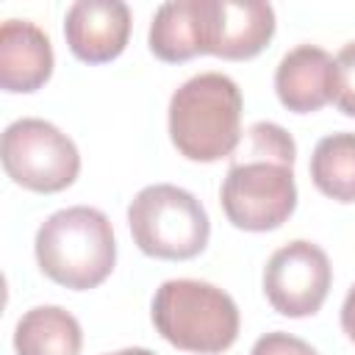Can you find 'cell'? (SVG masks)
<instances>
[{
	"label": "cell",
	"instance_id": "6da1fadb",
	"mask_svg": "<svg viewBox=\"0 0 355 355\" xmlns=\"http://www.w3.org/2000/svg\"><path fill=\"white\" fill-rule=\"evenodd\" d=\"M219 189L227 222L239 230L266 233L288 222L297 208V144L277 122L247 128Z\"/></svg>",
	"mask_w": 355,
	"mask_h": 355
},
{
	"label": "cell",
	"instance_id": "7a4b0ae2",
	"mask_svg": "<svg viewBox=\"0 0 355 355\" xmlns=\"http://www.w3.org/2000/svg\"><path fill=\"white\" fill-rule=\"evenodd\" d=\"M241 89L222 72H200L180 83L169 100V139L175 150L200 164L230 158L241 144Z\"/></svg>",
	"mask_w": 355,
	"mask_h": 355
},
{
	"label": "cell",
	"instance_id": "3957f363",
	"mask_svg": "<svg viewBox=\"0 0 355 355\" xmlns=\"http://www.w3.org/2000/svg\"><path fill=\"white\" fill-rule=\"evenodd\" d=\"M33 252L39 269L53 283L72 291H89L114 272V227L97 208H61L39 225Z\"/></svg>",
	"mask_w": 355,
	"mask_h": 355
},
{
	"label": "cell",
	"instance_id": "277c9868",
	"mask_svg": "<svg viewBox=\"0 0 355 355\" xmlns=\"http://www.w3.org/2000/svg\"><path fill=\"white\" fill-rule=\"evenodd\" d=\"M153 324L164 341L183 352L219 355L239 338V305L214 283L166 280L153 297Z\"/></svg>",
	"mask_w": 355,
	"mask_h": 355
},
{
	"label": "cell",
	"instance_id": "5b68a950",
	"mask_svg": "<svg viewBox=\"0 0 355 355\" xmlns=\"http://www.w3.org/2000/svg\"><path fill=\"white\" fill-rule=\"evenodd\" d=\"M133 244L161 261H189L200 255L211 236L202 202L172 183L144 186L128 205Z\"/></svg>",
	"mask_w": 355,
	"mask_h": 355
},
{
	"label": "cell",
	"instance_id": "8992f818",
	"mask_svg": "<svg viewBox=\"0 0 355 355\" xmlns=\"http://www.w3.org/2000/svg\"><path fill=\"white\" fill-rule=\"evenodd\" d=\"M3 169L6 175L39 194L69 189L80 172V153L75 141L47 119L22 116L3 130Z\"/></svg>",
	"mask_w": 355,
	"mask_h": 355
},
{
	"label": "cell",
	"instance_id": "52a82bcc",
	"mask_svg": "<svg viewBox=\"0 0 355 355\" xmlns=\"http://www.w3.org/2000/svg\"><path fill=\"white\" fill-rule=\"evenodd\" d=\"M333 283V266L327 252L305 239L288 241L272 252L263 269V294L269 305L288 319L313 316Z\"/></svg>",
	"mask_w": 355,
	"mask_h": 355
},
{
	"label": "cell",
	"instance_id": "ba28073f",
	"mask_svg": "<svg viewBox=\"0 0 355 355\" xmlns=\"http://www.w3.org/2000/svg\"><path fill=\"white\" fill-rule=\"evenodd\" d=\"M202 53L247 61L275 36V8L263 0H200Z\"/></svg>",
	"mask_w": 355,
	"mask_h": 355
},
{
	"label": "cell",
	"instance_id": "9c48e42d",
	"mask_svg": "<svg viewBox=\"0 0 355 355\" xmlns=\"http://www.w3.org/2000/svg\"><path fill=\"white\" fill-rule=\"evenodd\" d=\"M64 39L83 64L114 61L130 39V8L122 0H78L67 8Z\"/></svg>",
	"mask_w": 355,
	"mask_h": 355
},
{
	"label": "cell",
	"instance_id": "30bf717a",
	"mask_svg": "<svg viewBox=\"0 0 355 355\" xmlns=\"http://www.w3.org/2000/svg\"><path fill=\"white\" fill-rule=\"evenodd\" d=\"M50 36L31 19H6L0 28V86L8 94H31L53 75Z\"/></svg>",
	"mask_w": 355,
	"mask_h": 355
},
{
	"label": "cell",
	"instance_id": "8fae6325",
	"mask_svg": "<svg viewBox=\"0 0 355 355\" xmlns=\"http://www.w3.org/2000/svg\"><path fill=\"white\" fill-rule=\"evenodd\" d=\"M336 58L316 44H297L275 69V92L283 108L294 114H313L333 103Z\"/></svg>",
	"mask_w": 355,
	"mask_h": 355
},
{
	"label": "cell",
	"instance_id": "7c38bea8",
	"mask_svg": "<svg viewBox=\"0 0 355 355\" xmlns=\"http://www.w3.org/2000/svg\"><path fill=\"white\" fill-rule=\"evenodd\" d=\"M80 322L58 305H36L14 327L17 355H80Z\"/></svg>",
	"mask_w": 355,
	"mask_h": 355
},
{
	"label": "cell",
	"instance_id": "4fadbf2b",
	"mask_svg": "<svg viewBox=\"0 0 355 355\" xmlns=\"http://www.w3.org/2000/svg\"><path fill=\"white\" fill-rule=\"evenodd\" d=\"M150 50L166 64H180L202 55L200 0L161 3L150 22Z\"/></svg>",
	"mask_w": 355,
	"mask_h": 355
},
{
	"label": "cell",
	"instance_id": "5bb4252c",
	"mask_svg": "<svg viewBox=\"0 0 355 355\" xmlns=\"http://www.w3.org/2000/svg\"><path fill=\"white\" fill-rule=\"evenodd\" d=\"M311 180L324 197L336 202H355V133L341 130L316 141L311 155Z\"/></svg>",
	"mask_w": 355,
	"mask_h": 355
},
{
	"label": "cell",
	"instance_id": "9a60e30c",
	"mask_svg": "<svg viewBox=\"0 0 355 355\" xmlns=\"http://www.w3.org/2000/svg\"><path fill=\"white\" fill-rule=\"evenodd\" d=\"M333 103L341 114L355 116V42H347L336 55Z\"/></svg>",
	"mask_w": 355,
	"mask_h": 355
},
{
	"label": "cell",
	"instance_id": "2e32d148",
	"mask_svg": "<svg viewBox=\"0 0 355 355\" xmlns=\"http://www.w3.org/2000/svg\"><path fill=\"white\" fill-rule=\"evenodd\" d=\"M250 355H319L308 341L291 336V333H283V330H275V333H266L261 336Z\"/></svg>",
	"mask_w": 355,
	"mask_h": 355
},
{
	"label": "cell",
	"instance_id": "e0dca14e",
	"mask_svg": "<svg viewBox=\"0 0 355 355\" xmlns=\"http://www.w3.org/2000/svg\"><path fill=\"white\" fill-rule=\"evenodd\" d=\"M341 327L349 341H355V286L347 291L344 305H341Z\"/></svg>",
	"mask_w": 355,
	"mask_h": 355
},
{
	"label": "cell",
	"instance_id": "ac0fdd59",
	"mask_svg": "<svg viewBox=\"0 0 355 355\" xmlns=\"http://www.w3.org/2000/svg\"><path fill=\"white\" fill-rule=\"evenodd\" d=\"M108 355H155V352H153V349H144V347H128V349L108 352Z\"/></svg>",
	"mask_w": 355,
	"mask_h": 355
}]
</instances>
